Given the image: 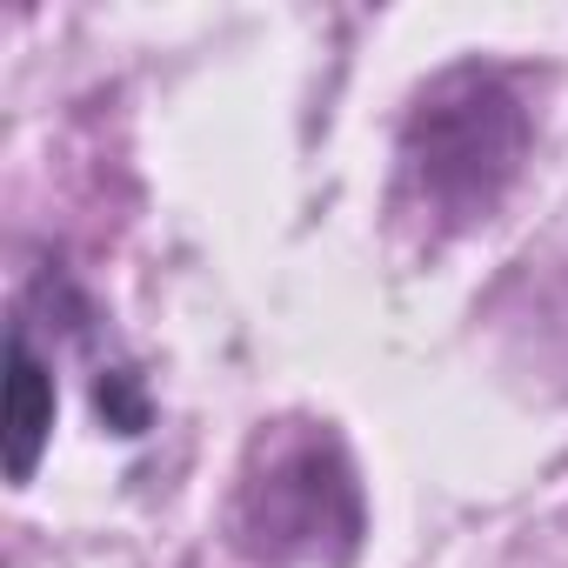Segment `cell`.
Wrapping results in <instances>:
<instances>
[{
	"mask_svg": "<svg viewBox=\"0 0 568 568\" xmlns=\"http://www.w3.org/2000/svg\"><path fill=\"white\" fill-rule=\"evenodd\" d=\"M528 148V114L495 68H448L422 88L402 128V187L395 207L428 234L488 221Z\"/></svg>",
	"mask_w": 568,
	"mask_h": 568,
	"instance_id": "6da1fadb",
	"label": "cell"
},
{
	"mask_svg": "<svg viewBox=\"0 0 568 568\" xmlns=\"http://www.w3.org/2000/svg\"><path fill=\"white\" fill-rule=\"evenodd\" d=\"M322 455L328 442H295V448H274L267 455V481H247V535H267V548H315L328 528L348 535V521H328V501L335 508H355L348 495V475L328 468L322 475Z\"/></svg>",
	"mask_w": 568,
	"mask_h": 568,
	"instance_id": "7a4b0ae2",
	"label": "cell"
},
{
	"mask_svg": "<svg viewBox=\"0 0 568 568\" xmlns=\"http://www.w3.org/2000/svg\"><path fill=\"white\" fill-rule=\"evenodd\" d=\"M48 428H54V375H48L34 335L14 322V342H8V475L14 481L34 475Z\"/></svg>",
	"mask_w": 568,
	"mask_h": 568,
	"instance_id": "3957f363",
	"label": "cell"
}]
</instances>
